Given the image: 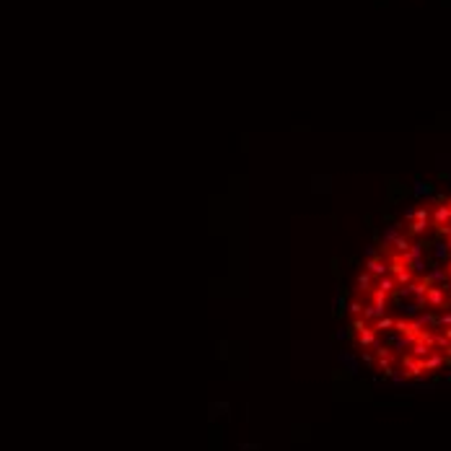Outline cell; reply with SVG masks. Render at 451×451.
<instances>
[{
	"instance_id": "6da1fadb",
	"label": "cell",
	"mask_w": 451,
	"mask_h": 451,
	"mask_svg": "<svg viewBox=\"0 0 451 451\" xmlns=\"http://www.w3.org/2000/svg\"><path fill=\"white\" fill-rule=\"evenodd\" d=\"M347 335L384 379L451 371V195L412 205L376 241L353 283Z\"/></svg>"
}]
</instances>
